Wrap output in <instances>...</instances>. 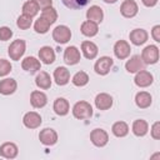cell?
<instances>
[{
  "mask_svg": "<svg viewBox=\"0 0 160 160\" xmlns=\"http://www.w3.org/2000/svg\"><path fill=\"white\" fill-rule=\"evenodd\" d=\"M61 1L69 9H81L90 2V0H61Z\"/></svg>",
  "mask_w": 160,
  "mask_h": 160,
  "instance_id": "33",
  "label": "cell"
},
{
  "mask_svg": "<svg viewBox=\"0 0 160 160\" xmlns=\"http://www.w3.org/2000/svg\"><path fill=\"white\" fill-rule=\"evenodd\" d=\"M81 51H82V55L88 60H92L96 58L99 49H98L96 44H94L92 41H82L81 42Z\"/></svg>",
  "mask_w": 160,
  "mask_h": 160,
  "instance_id": "21",
  "label": "cell"
},
{
  "mask_svg": "<svg viewBox=\"0 0 160 160\" xmlns=\"http://www.w3.org/2000/svg\"><path fill=\"white\" fill-rule=\"evenodd\" d=\"M90 140L91 142L98 146V148H102L108 144L109 141V135L104 129H94L90 132Z\"/></svg>",
  "mask_w": 160,
  "mask_h": 160,
  "instance_id": "5",
  "label": "cell"
},
{
  "mask_svg": "<svg viewBox=\"0 0 160 160\" xmlns=\"http://www.w3.org/2000/svg\"><path fill=\"white\" fill-rule=\"evenodd\" d=\"M54 80L58 85H66L70 80V72L65 66H59L54 70Z\"/></svg>",
  "mask_w": 160,
  "mask_h": 160,
  "instance_id": "15",
  "label": "cell"
},
{
  "mask_svg": "<svg viewBox=\"0 0 160 160\" xmlns=\"http://www.w3.org/2000/svg\"><path fill=\"white\" fill-rule=\"evenodd\" d=\"M31 24H32V18H31V16H28V15H25V14L20 15V16L18 18V21H16L18 28L21 29V30L29 29V28L31 26Z\"/></svg>",
  "mask_w": 160,
  "mask_h": 160,
  "instance_id": "34",
  "label": "cell"
},
{
  "mask_svg": "<svg viewBox=\"0 0 160 160\" xmlns=\"http://www.w3.org/2000/svg\"><path fill=\"white\" fill-rule=\"evenodd\" d=\"M139 11V6L134 0H124L120 6V12L124 18H134Z\"/></svg>",
  "mask_w": 160,
  "mask_h": 160,
  "instance_id": "10",
  "label": "cell"
},
{
  "mask_svg": "<svg viewBox=\"0 0 160 160\" xmlns=\"http://www.w3.org/2000/svg\"><path fill=\"white\" fill-rule=\"evenodd\" d=\"M49 28H50V24H49L46 20H44L41 16L34 22V29H35V31L39 32V34H45V32H48Z\"/></svg>",
  "mask_w": 160,
  "mask_h": 160,
  "instance_id": "35",
  "label": "cell"
},
{
  "mask_svg": "<svg viewBox=\"0 0 160 160\" xmlns=\"http://www.w3.org/2000/svg\"><path fill=\"white\" fill-rule=\"evenodd\" d=\"M52 39L58 44H66L71 39V30L66 25H58L52 30Z\"/></svg>",
  "mask_w": 160,
  "mask_h": 160,
  "instance_id": "4",
  "label": "cell"
},
{
  "mask_svg": "<svg viewBox=\"0 0 160 160\" xmlns=\"http://www.w3.org/2000/svg\"><path fill=\"white\" fill-rule=\"evenodd\" d=\"M40 16H41L44 20H46L50 25H52V24L56 21V19H58V12H56V10H55L52 6H49V8L42 9Z\"/></svg>",
  "mask_w": 160,
  "mask_h": 160,
  "instance_id": "30",
  "label": "cell"
},
{
  "mask_svg": "<svg viewBox=\"0 0 160 160\" xmlns=\"http://www.w3.org/2000/svg\"><path fill=\"white\" fill-rule=\"evenodd\" d=\"M71 81H72V84H74L75 86H79V88L85 86V85L89 82V75H88L85 71H78V72L72 76Z\"/></svg>",
  "mask_w": 160,
  "mask_h": 160,
  "instance_id": "32",
  "label": "cell"
},
{
  "mask_svg": "<svg viewBox=\"0 0 160 160\" xmlns=\"http://www.w3.org/2000/svg\"><path fill=\"white\" fill-rule=\"evenodd\" d=\"M105 2H108V4H114V2H116L118 0H104Z\"/></svg>",
  "mask_w": 160,
  "mask_h": 160,
  "instance_id": "42",
  "label": "cell"
},
{
  "mask_svg": "<svg viewBox=\"0 0 160 160\" xmlns=\"http://www.w3.org/2000/svg\"><path fill=\"white\" fill-rule=\"evenodd\" d=\"M134 81H135V84L139 88H148V86H150L152 84L154 78H152L151 72H149V71H146V70L142 69V70H140V71L136 72Z\"/></svg>",
  "mask_w": 160,
  "mask_h": 160,
  "instance_id": "13",
  "label": "cell"
},
{
  "mask_svg": "<svg viewBox=\"0 0 160 160\" xmlns=\"http://www.w3.org/2000/svg\"><path fill=\"white\" fill-rule=\"evenodd\" d=\"M86 19L89 21H92L95 24H100L104 19V12H102V9L98 5H92L86 11Z\"/></svg>",
  "mask_w": 160,
  "mask_h": 160,
  "instance_id": "18",
  "label": "cell"
},
{
  "mask_svg": "<svg viewBox=\"0 0 160 160\" xmlns=\"http://www.w3.org/2000/svg\"><path fill=\"white\" fill-rule=\"evenodd\" d=\"M11 36H12V31H11L10 28H8V26H1L0 28V40L1 41H6Z\"/></svg>",
  "mask_w": 160,
  "mask_h": 160,
  "instance_id": "37",
  "label": "cell"
},
{
  "mask_svg": "<svg viewBox=\"0 0 160 160\" xmlns=\"http://www.w3.org/2000/svg\"><path fill=\"white\" fill-rule=\"evenodd\" d=\"M95 106L99 110H108L112 106V98L106 92H100L95 98Z\"/></svg>",
  "mask_w": 160,
  "mask_h": 160,
  "instance_id": "16",
  "label": "cell"
},
{
  "mask_svg": "<svg viewBox=\"0 0 160 160\" xmlns=\"http://www.w3.org/2000/svg\"><path fill=\"white\" fill-rule=\"evenodd\" d=\"M130 51H131V48H130L129 42L125 40H118L114 45V54L120 60L126 59L130 55Z\"/></svg>",
  "mask_w": 160,
  "mask_h": 160,
  "instance_id": "8",
  "label": "cell"
},
{
  "mask_svg": "<svg viewBox=\"0 0 160 160\" xmlns=\"http://www.w3.org/2000/svg\"><path fill=\"white\" fill-rule=\"evenodd\" d=\"M12 66L10 64V61L5 60V59H0V76H6L10 71H11Z\"/></svg>",
  "mask_w": 160,
  "mask_h": 160,
  "instance_id": "36",
  "label": "cell"
},
{
  "mask_svg": "<svg viewBox=\"0 0 160 160\" xmlns=\"http://www.w3.org/2000/svg\"><path fill=\"white\" fill-rule=\"evenodd\" d=\"M72 115L79 120L90 119L92 116V108L88 101H78L72 106Z\"/></svg>",
  "mask_w": 160,
  "mask_h": 160,
  "instance_id": "1",
  "label": "cell"
},
{
  "mask_svg": "<svg viewBox=\"0 0 160 160\" xmlns=\"http://www.w3.org/2000/svg\"><path fill=\"white\" fill-rule=\"evenodd\" d=\"M112 64H114V61L110 56H101L99 60H96V62L94 65V70L98 75H106L110 71Z\"/></svg>",
  "mask_w": 160,
  "mask_h": 160,
  "instance_id": "6",
  "label": "cell"
},
{
  "mask_svg": "<svg viewBox=\"0 0 160 160\" xmlns=\"http://www.w3.org/2000/svg\"><path fill=\"white\" fill-rule=\"evenodd\" d=\"M18 152H19V149L14 142L8 141L0 146V155L5 159H15L18 156Z\"/></svg>",
  "mask_w": 160,
  "mask_h": 160,
  "instance_id": "17",
  "label": "cell"
},
{
  "mask_svg": "<svg viewBox=\"0 0 160 160\" xmlns=\"http://www.w3.org/2000/svg\"><path fill=\"white\" fill-rule=\"evenodd\" d=\"M36 4H38V6L39 8H41V9H45V8H49V6H51L52 5V0H34Z\"/></svg>",
  "mask_w": 160,
  "mask_h": 160,
  "instance_id": "40",
  "label": "cell"
},
{
  "mask_svg": "<svg viewBox=\"0 0 160 160\" xmlns=\"http://www.w3.org/2000/svg\"><path fill=\"white\" fill-rule=\"evenodd\" d=\"M80 31H81L82 35H85V36H88V38H92V36H95V35L98 34L99 26H98V24L86 20V21H84V22L81 24Z\"/></svg>",
  "mask_w": 160,
  "mask_h": 160,
  "instance_id": "26",
  "label": "cell"
},
{
  "mask_svg": "<svg viewBox=\"0 0 160 160\" xmlns=\"http://www.w3.org/2000/svg\"><path fill=\"white\" fill-rule=\"evenodd\" d=\"M52 109L55 111V114L60 115V116H64L69 112L70 110V105H69V101L65 99V98H58L55 101H54V105H52Z\"/></svg>",
  "mask_w": 160,
  "mask_h": 160,
  "instance_id": "24",
  "label": "cell"
},
{
  "mask_svg": "<svg viewBox=\"0 0 160 160\" xmlns=\"http://www.w3.org/2000/svg\"><path fill=\"white\" fill-rule=\"evenodd\" d=\"M39 12V6L34 0H29L22 5V14L34 18Z\"/></svg>",
  "mask_w": 160,
  "mask_h": 160,
  "instance_id": "31",
  "label": "cell"
},
{
  "mask_svg": "<svg viewBox=\"0 0 160 160\" xmlns=\"http://www.w3.org/2000/svg\"><path fill=\"white\" fill-rule=\"evenodd\" d=\"M131 130H132L134 135H136V136H144V135L148 134L149 125H148V122L144 119H138V120H135L132 122Z\"/></svg>",
  "mask_w": 160,
  "mask_h": 160,
  "instance_id": "28",
  "label": "cell"
},
{
  "mask_svg": "<svg viewBox=\"0 0 160 160\" xmlns=\"http://www.w3.org/2000/svg\"><path fill=\"white\" fill-rule=\"evenodd\" d=\"M145 66V64L142 62V59L140 55H132L125 64V69L130 74H135L140 70H142Z\"/></svg>",
  "mask_w": 160,
  "mask_h": 160,
  "instance_id": "12",
  "label": "cell"
},
{
  "mask_svg": "<svg viewBox=\"0 0 160 160\" xmlns=\"http://www.w3.org/2000/svg\"><path fill=\"white\" fill-rule=\"evenodd\" d=\"M142 1V4L145 5V6H148V8H152V6H155L156 4H158V0H141Z\"/></svg>",
  "mask_w": 160,
  "mask_h": 160,
  "instance_id": "41",
  "label": "cell"
},
{
  "mask_svg": "<svg viewBox=\"0 0 160 160\" xmlns=\"http://www.w3.org/2000/svg\"><path fill=\"white\" fill-rule=\"evenodd\" d=\"M151 101H152V98L149 92L146 91H140L135 95V104L138 105V108L140 109H146L151 105Z\"/></svg>",
  "mask_w": 160,
  "mask_h": 160,
  "instance_id": "25",
  "label": "cell"
},
{
  "mask_svg": "<svg viewBox=\"0 0 160 160\" xmlns=\"http://www.w3.org/2000/svg\"><path fill=\"white\" fill-rule=\"evenodd\" d=\"M141 59L144 64H156L159 61V48L156 45H148L141 52Z\"/></svg>",
  "mask_w": 160,
  "mask_h": 160,
  "instance_id": "3",
  "label": "cell"
},
{
  "mask_svg": "<svg viewBox=\"0 0 160 160\" xmlns=\"http://www.w3.org/2000/svg\"><path fill=\"white\" fill-rule=\"evenodd\" d=\"M39 140L46 146H51L58 141V132L51 128H45L39 134Z\"/></svg>",
  "mask_w": 160,
  "mask_h": 160,
  "instance_id": "7",
  "label": "cell"
},
{
  "mask_svg": "<svg viewBox=\"0 0 160 160\" xmlns=\"http://www.w3.org/2000/svg\"><path fill=\"white\" fill-rule=\"evenodd\" d=\"M25 49H26L25 41L21 40V39H18V40H14V41L10 44V46H9V49H8V54H9V56H10L11 60L18 61V60H20V58L24 55Z\"/></svg>",
  "mask_w": 160,
  "mask_h": 160,
  "instance_id": "2",
  "label": "cell"
},
{
  "mask_svg": "<svg viewBox=\"0 0 160 160\" xmlns=\"http://www.w3.org/2000/svg\"><path fill=\"white\" fill-rule=\"evenodd\" d=\"M150 134L151 136L155 139V140H159L160 139V122L159 121H155L151 126V130H150Z\"/></svg>",
  "mask_w": 160,
  "mask_h": 160,
  "instance_id": "38",
  "label": "cell"
},
{
  "mask_svg": "<svg viewBox=\"0 0 160 160\" xmlns=\"http://www.w3.org/2000/svg\"><path fill=\"white\" fill-rule=\"evenodd\" d=\"M81 59L80 51L76 46H68L64 51V61L68 65H76Z\"/></svg>",
  "mask_w": 160,
  "mask_h": 160,
  "instance_id": "9",
  "label": "cell"
},
{
  "mask_svg": "<svg viewBox=\"0 0 160 160\" xmlns=\"http://www.w3.org/2000/svg\"><path fill=\"white\" fill-rule=\"evenodd\" d=\"M148 38H149V34L146 30L144 29H134L130 34H129V39L130 41L136 45V46H140L142 44H145L148 41Z\"/></svg>",
  "mask_w": 160,
  "mask_h": 160,
  "instance_id": "14",
  "label": "cell"
},
{
  "mask_svg": "<svg viewBox=\"0 0 160 160\" xmlns=\"http://www.w3.org/2000/svg\"><path fill=\"white\" fill-rule=\"evenodd\" d=\"M35 84H36L38 88H40L42 90L50 89V86H51V78H50V75L46 71H40V72H38V75L35 78Z\"/></svg>",
  "mask_w": 160,
  "mask_h": 160,
  "instance_id": "27",
  "label": "cell"
},
{
  "mask_svg": "<svg viewBox=\"0 0 160 160\" xmlns=\"http://www.w3.org/2000/svg\"><path fill=\"white\" fill-rule=\"evenodd\" d=\"M21 68H22L25 71H29L30 74H34V72H36V71L40 70L41 64H40V61H39L36 58H34V56H28V58H25V59L21 61Z\"/></svg>",
  "mask_w": 160,
  "mask_h": 160,
  "instance_id": "19",
  "label": "cell"
},
{
  "mask_svg": "<svg viewBox=\"0 0 160 160\" xmlns=\"http://www.w3.org/2000/svg\"><path fill=\"white\" fill-rule=\"evenodd\" d=\"M16 88H18V84L11 78H6V79L0 80V94H2V95H11V94H14Z\"/></svg>",
  "mask_w": 160,
  "mask_h": 160,
  "instance_id": "22",
  "label": "cell"
},
{
  "mask_svg": "<svg viewBox=\"0 0 160 160\" xmlns=\"http://www.w3.org/2000/svg\"><path fill=\"white\" fill-rule=\"evenodd\" d=\"M30 102L32 105V108L36 109H41L48 104V98L42 91L39 90H34L30 95Z\"/></svg>",
  "mask_w": 160,
  "mask_h": 160,
  "instance_id": "20",
  "label": "cell"
},
{
  "mask_svg": "<svg viewBox=\"0 0 160 160\" xmlns=\"http://www.w3.org/2000/svg\"><path fill=\"white\" fill-rule=\"evenodd\" d=\"M39 59L44 64H46V65L52 64L55 61V51H54V49L50 48V46L40 48V50H39Z\"/></svg>",
  "mask_w": 160,
  "mask_h": 160,
  "instance_id": "23",
  "label": "cell"
},
{
  "mask_svg": "<svg viewBox=\"0 0 160 160\" xmlns=\"http://www.w3.org/2000/svg\"><path fill=\"white\" fill-rule=\"evenodd\" d=\"M41 116L40 114H38L36 111H29L24 115L22 118V122L28 129H36L41 125Z\"/></svg>",
  "mask_w": 160,
  "mask_h": 160,
  "instance_id": "11",
  "label": "cell"
},
{
  "mask_svg": "<svg viewBox=\"0 0 160 160\" xmlns=\"http://www.w3.org/2000/svg\"><path fill=\"white\" fill-rule=\"evenodd\" d=\"M151 36L156 42H160V25H155L151 30Z\"/></svg>",
  "mask_w": 160,
  "mask_h": 160,
  "instance_id": "39",
  "label": "cell"
},
{
  "mask_svg": "<svg viewBox=\"0 0 160 160\" xmlns=\"http://www.w3.org/2000/svg\"><path fill=\"white\" fill-rule=\"evenodd\" d=\"M111 131L116 138H124L129 132V125L125 121H116L112 124Z\"/></svg>",
  "mask_w": 160,
  "mask_h": 160,
  "instance_id": "29",
  "label": "cell"
}]
</instances>
